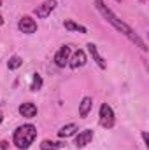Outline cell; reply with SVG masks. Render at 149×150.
<instances>
[{
    "label": "cell",
    "mask_w": 149,
    "mask_h": 150,
    "mask_svg": "<svg viewBox=\"0 0 149 150\" xmlns=\"http://www.w3.org/2000/svg\"><path fill=\"white\" fill-rule=\"evenodd\" d=\"M142 140H144V145H146V147H149V142H148V133H146V131H142Z\"/></svg>",
    "instance_id": "e0dca14e"
},
{
    "label": "cell",
    "mask_w": 149,
    "mask_h": 150,
    "mask_svg": "<svg viewBox=\"0 0 149 150\" xmlns=\"http://www.w3.org/2000/svg\"><path fill=\"white\" fill-rule=\"evenodd\" d=\"M63 26H65V30H69V32L88 33V28H86L84 25H79V23H75L74 19H65V21H63Z\"/></svg>",
    "instance_id": "4fadbf2b"
},
{
    "label": "cell",
    "mask_w": 149,
    "mask_h": 150,
    "mask_svg": "<svg viewBox=\"0 0 149 150\" xmlns=\"http://www.w3.org/2000/svg\"><path fill=\"white\" fill-rule=\"evenodd\" d=\"M86 61H88L86 52H84L82 49H77L75 52L70 54V59H69V65H67V67H70L72 70H77V68L84 67V65H86Z\"/></svg>",
    "instance_id": "ba28073f"
},
{
    "label": "cell",
    "mask_w": 149,
    "mask_h": 150,
    "mask_svg": "<svg viewBox=\"0 0 149 150\" xmlns=\"http://www.w3.org/2000/svg\"><path fill=\"white\" fill-rule=\"evenodd\" d=\"M18 112L21 117H25V119H34L35 115H37L39 108L35 103H32V101H25V103H21L19 107H18Z\"/></svg>",
    "instance_id": "30bf717a"
},
{
    "label": "cell",
    "mask_w": 149,
    "mask_h": 150,
    "mask_svg": "<svg viewBox=\"0 0 149 150\" xmlns=\"http://www.w3.org/2000/svg\"><path fill=\"white\" fill-rule=\"evenodd\" d=\"M116 2H119V4H121V0H116Z\"/></svg>",
    "instance_id": "7402d4cb"
},
{
    "label": "cell",
    "mask_w": 149,
    "mask_h": 150,
    "mask_svg": "<svg viewBox=\"0 0 149 150\" xmlns=\"http://www.w3.org/2000/svg\"><path fill=\"white\" fill-rule=\"evenodd\" d=\"M139 2H144V0H139Z\"/></svg>",
    "instance_id": "603a6c76"
},
{
    "label": "cell",
    "mask_w": 149,
    "mask_h": 150,
    "mask_svg": "<svg viewBox=\"0 0 149 150\" xmlns=\"http://www.w3.org/2000/svg\"><path fill=\"white\" fill-rule=\"evenodd\" d=\"M7 147H9V143L4 140V142H0V150H7Z\"/></svg>",
    "instance_id": "ac0fdd59"
},
{
    "label": "cell",
    "mask_w": 149,
    "mask_h": 150,
    "mask_svg": "<svg viewBox=\"0 0 149 150\" xmlns=\"http://www.w3.org/2000/svg\"><path fill=\"white\" fill-rule=\"evenodd\" d=\"M18 30L25 35H32L37 32V21L32 16H21L18 21Z\"/></svg>",
    "instance_id": "5b68a950"
},
{
    "label": "cell",
    "mask_w": 149,
    "mask_h": 150,
    "mask_svg": "<svg viewBox=\"0 0 149 150\" xmlns=\"http://www.w3.org/2000/svg\"><path fill=\"white\" fill-rule=\"evenodd\" d=\"M0 7H2V0H0Z\"/></svg>",
    "instance_id": "44dd1931"
},
{
    "label": "cell",
    "mask_w": 149,
    "mask_h": 150,
    "mask_svg": "<svg viewBox=\"0 0 149 150\" xmlns=\"http://www.w3.org/2000/svg\"><path fill=\"white\" fill-rule=\"evenodd\" d=\"M39 147H40V150H60L62 147H63V143L53 142V140H42Z\"/></svg>",
    "instance_id": "5bb4252c"
},
{
    "label": "cell",
    "mask_w": 149,
    "mask_h": 150,
    "mask_svg": "<svg viewBox=\"0 0 149 150\" xmlns=\"http://www.w3.org/2000/svg\"><path fill=\"white\" fill-rule=\"evenodd\" d=\"M93 136H95V131L93 129H82L75 134V147L77 149H84L88 147L91 142H93Z\"/></svg>",
    "instance_id": "52a82bcc"
},
{
    "label": "cell",
    "mask_w": 149,
    "mask_h": 150,
    "mask_svg": "<svg viewBox=\"0 0 149 150\" xmlns=\"http://www.w3.org/2000/svg\"><path fill=\"white\" fill-rule=\"evenodd\" d=\"M2 120H4V113L0 112V124H2Z\"/></svg>",
    "instance_id": "ffe728a7"
},
{
    "label": "cell",
    "mask_w": 149,
    "mask_h": 150,
    "mask_svg": "<svg viewBox=\"0 0 149 150\" xmlns=\"http://www.w3.org/2000/svg\"><path fill=\"white\" fill-rule=\"evenodd\" d=\"M98 124L104 129H112L114 127L116 115H114V110H112L111 105H107V103H102L100 105V110H98Z\"/></svg>",
    "instance_id": "3957f363"
},
{
    "label": "cell",
    "mask_w": 149,
    "mask_h": 150,
    "mask_svg": "<svg viewBox=\"0 0 149 150\" xmlns=\"http://www.w3.org/2000/svg\"><path fill=\"white\" fill-rule=\"evenodd\" d=\"M93 2H95V9L100 12V16H102L109 25H111L116 32H119L121 35H125V37L128 38L135 47H139L142 52H148V51H149L148 44L139 37V33H135V30H133L128 23H125L123 19H119V16H116V14L112 12L111 9L105 5V2H104V0H93Z\"/></svg>",
    "instance_id": "6da1fadb"
},
{
    "label": "cell",
    "mask_w": 149,
    "mask_h": 150,
    "mask_svg": "<svg viewBox=\"0 0 149 150\" xmlns=\"http://www.w3.org/2000/svg\"><path fill=\"white\" fill-rule=\"evenodd\" d=\"M21 67H23V58H21V56L14 54V56L9 58V61H7V68H9V70H18V68H21Z\"/></svg>",
    "instance_id": "9a60e30c"
},
{
    "label": "cell",
    "mask_w": 149,
    "mask_h": 150,
    "mask_svg": "<svg viewBox=\"0 0 149 150\" xmlns=\"http://www.w3.org/2000/svg\"><path fill=\"white\" fill-rule=\"evenodd\" d=\"M2 25H4V16L0 14V26H2Z\"/></svg>",
    "instance_id": "d6986e66"
},
{
    "label": "cell",
    "mask_w": 149,
    "mask_h": 150,
    "mask_svg": "<svg viewBox=\"0 0 149 150\" xmlns=\"http://www.w3.org/2000/svg\"><path fill=\"white\" fill-rule=\"evenodd\" d=\"M70 54H72V49H70V45H62L58 51H56V54H54V65L58 67V68H65L67 65H69V59H70Z\"/></svg>",
    "instance_id": "8992f818"
},
{
    "label": "cell",
    "mask_w": 149,
    "mask_h": 150,
    "mask_svg": "<svg viewBox=\"0 0 149 150\" xmlns=\"http://www.w3.org/2000/svg\"><path fill=\"white\" fill-rule=\"evenodd\" d=\"M35 138H37V127L34 124L27 122V124L18 126L14 129V133H12V145L19 150H27L34 145Z\"/></svg>",
    "instance_id": "7a4b0ae2"
},
{
    "label": "cell",
    "mask_w": 149,
    "mask_h": 150,
    "mask_svg": "<svg viewBox=\"0 0 149 150\" xmlns=\"http://www.w3.org/2000/svg\"><path fill=\"white\" fill-rule=\"evenodd\" d=\"M56 5H58V0H44L40 5H37L34 9V14L37 16L39 19H46V18H49L54 12Z\"/></svg>",
    "instance_id": "277c9868"
},
{
    "label": "cell",
    "mask_w": 149,
    "mask_h": 150,
    "mask_svg": "<svg viewBox=\"0 0 149 150\" xmlns=\"http://www.w3.org/2000/svg\"><path fill=\"white\" fill-rule=\"evenodd\" d=\"M42 86H44L42 77H40L39 74H34L32 75V82H30V89H32V91H40Z\"/></svg>",
    "instance_id": "2e32d148"
},
{
    "label": "cell",
    "mask_w": 149,
    "mask_h": 150,
    "mask_svg": "<svg viewBox=\"0 0 149 150\" xmlns=\"http://www.w3.org/2000/svg\"><path fill=\"white\" fill-rule=\"evenodd\" d=\"M86 47H88V52H90V56L93 58V61H95V63L98 65V68H100V70H107V63H105L104 56H102V54L98 52V47H97V45H95L93 42H90V44H88Z\"/></svg>",
    "instance_id": "9c48e42d"
},
{
    "label": "cell",
    "mask_w": 149,
    "mask_h": 150,
    "mask_svg": "<svg viewBox=\"0 0 149 150\" xmlns=\"http://www.w3.org/2000/svg\"><path fill=\"white\" fill-rule=\"evenodd\" d=\"M77 131H79V126H77L75 122H70V124L62 126V127L56 131V134H58V138H70V136L77 134Z\"/></svg>",
    "instance_id": "8fae6325"
},
{
    "label": "cell",
    "mask_w": 149,
    "mask_h": 150,
    "mask_svg": "<svg viewBox=\"0 0 149 150\" xmlns=\"http://www.w3.org/2000/svg\"><path fill=\"white\" fill-rule=\"evenodd\" d=\"M91 108H93V98L91 96H84L81 100V103H79V117L86 119L88 113L91 112Z\"/></svg>",
    "instance_id": "7c38bea8"
}]
</instances>
